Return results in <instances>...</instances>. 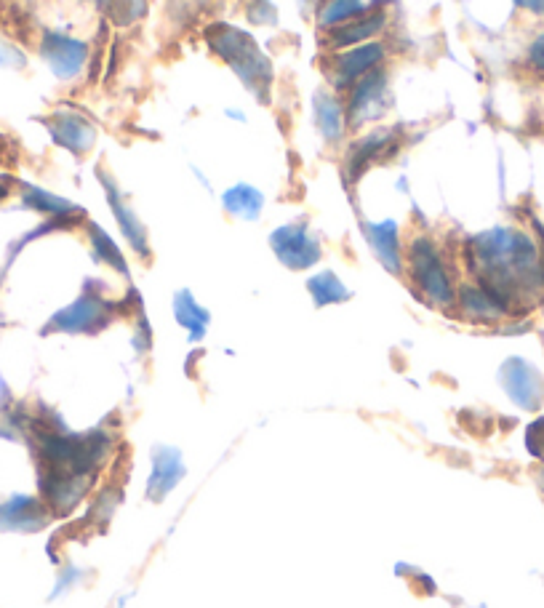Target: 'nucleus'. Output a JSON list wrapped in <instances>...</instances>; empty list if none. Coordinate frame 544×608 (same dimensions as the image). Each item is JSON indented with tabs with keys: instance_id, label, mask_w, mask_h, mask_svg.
I'll return each instance as SVG.
<instances>
[{
	"instance_id": "obj_1",
	"label": "nucleus",
	"mask_w": 544,
	"mask_h": 608,
	"mask_svg": "<svg viewBox=\"0 0 544 608\" xmlns=\"http://www.w3.org/2000/svg\"><path fill=\"white\" fill-rule=\"evenodd\" d=\"M467 270L475 283L502 299L510 312L526 296L544 291V254L536 240L515 227H491L464 243Z\"/></svg>"
},
{
	"instance_id": "obj_2",
	"label": "nucleus",
	"mask_w": 544,
	"mask_h": 608,
	"mask_svg": "<svg viewBox=\"0 0 544 608\" xmlns=\"http://www.w3.org/2000/svg\"><path fill=\"white\" fill-rule=\"evenodd\" d=\"M206 43L211 54L219 56L227 67L240 78L243 88L259 104L270 102V88L275 80L270 56L264 54L254 35L240 30L235 24L214 22L206 27Z\"/></svg>"
},
{
	"instance_id": "obj_3",
	"label": "nucleus",
	"mask_w": 544,
	"mask_h": 608,
	"mask_svg": "<svg viewBox=\"0 0 544 608\" xmlns=\"http://www.w3.org/2000/svg\"><path fill=\"white\" fill-rule=\"evenodd\" d=\"M403 272H408L416 291L432 307L451 310L456 304V283L451 278V270H448L446 256L432 238L414 235L406 254H403Z\"/></svg>"
},
{
	"instance_id": "obj_4",
	"label": "nucleus",
	"mask_w": 544,
	"mask_h": 608,
	"mask_svg": "<svg viewBox=\"0 0 544 608\" xmlns=\"http://www.w3.org/2000/svg\"><path fill=\"white\" fill-rule=\"evenodd\" d=\"M384 59H387L384 40H371V43H360V46L344 48V51H331L323 64V72L334 91H347L360 78H366L368 72L384 67Z\"/></svg>"
},
{
	"instance_id": "obj_5",
	"label": "nucleus",
	"mask_w": 544,
	"mask_h": 608,
	"mask_svg": "<svg viewBox=\"0 0 544 608\" xmlns=\"http://www.w3.org/2000/svg\"><path fill=\"white\" fill-rule=\"evenodd\" d=\"M390 107V78L387 70L368 72L366 78H360L355 86L347 88V99H344V110H347V128H363L374 123Z\"/></svg>"
},
{
	"instance_id": "obj_6",
	"label": "nucleus",
	"mask_w": 544,
	"mask_h": 608,
	"mask_svg": "<svg viewBox=\"0 0 544 608\" xmlns=\"http://www.w3.org/2000/svg\"><path fill=\"white\" fill-rule=\"evenodd\" d=\"M115 318V304L96 294H83L48 320L46 334H96L110 326Z\"/></svg>"
},
{
	"instance_id": "obj_7",
	"label": "nucleus",
	"mask_w": 544,
	"mask_h": 608,
	"mask_svg": "<svg viewBox=\"0 0 544 608\" xmlns=\"http://www.w3.org/2000/svg\"><path fill=\"white\" fill-rule=\"evenodd\" d=\"M270 246L288 270H310L320 262V254H323L318 235L310 230V224L304 219L280 224L270 235Z\"/></svg>"
},
{
	"instance_id": "obj_8",
	"label": "nucleus",
	"mask_w": 544,
	"mask_h": 608,
	"mask_svg": "<svg viewBox=\"0 0 544 608\" xmlns=\"http://www.w3.org/2000/svg\"><path fill=\"white\" fill-rule=\"evenodd\" d=\"M38 54L56 78L75 80L80 72L86 70L91 51H88L86 40L72 38V35H64V32L46 30L43 32V38H40Z\"/></svg>"
},
{
	"instance_id": "obj_9",
	"label": "nucleus",
	"mask_w": 544,
	"mask_h": 608,
	"mask_svg": "<svg viewBox=\"0 0 544 608\" xmlns=\"http://www.w3.org/2000/svg\"><path fill=\"white\" fill-rule=\"evenodd\" d=\"M395 147H398V131H395V128H371V131H366V134L358 136V139L350 144V150L344 155V174H347L350 182H355V179L366 174L368 168L374 166L376 160L390 155Z\"/></svg>"
},
{
	"instance_id": "obj_10",
	"label": "nucleus",
	"mask_w": 544,
	"mask_h": 608,
	"mask_svg": "<svg viewBox=\"0 0 544 608\" xmlns=\"http://www.w3.org/2000/svg\"><path fill=\"white\" fill-rule=\"evenodd\" d=\"M499 382H502L504 392L510 395L512 403H518L526 411L539 408L544 400V379L528 360L510 358L499 368Z\"/></svg>"
},
{
	"instance_id": "obj_11",
	"label": "nucleus",
	"mask_w": 544,
	"mask_h": 608,
	"mask_svg": "<svg viewBox=\"0 0 544 608\" xmlns=\"http://www.w3.org/2000/svg\"><path fill=\"white\" fill-rule=\"evenodd\" d=\"M96 179L102 184L104 195H107V203H110L112 214H115V222L123 230V238L128 240V246L134 248L139 256H150V243H147V230H144L142 219L136 216V211L128 206L126 195L118 187V182L112 179L104 168H96Z\"/></svg>"
},
{
	"instance_id": "obj_12",
	"label": "nucleus",
	"mask_w": 544,
	"mask_h": 608,
	"mask_svg": "<svg viewBox=\"0 0 544 608\" xmlns=\"http://www.w3.org/2000/svg\"><path fill=\"white\" fill-rule=\"evenodd\" d=\"M387 24H390V14L387 11L368 8V11H363V14L350 19V22H344L342 27L328 30L323 46L331 54V51H344V48L360 46V43H371V40H376L387 30Z\"/></svg>"
},
{
	"instance_id": "obj_13",
	"label": "nucleus",
	"mask_w": 544,
	"mask_h": 608,
	"mask_svg": "<svg viewBox=\"0 0 544 608\" xmlns=\"http://www.w3.org/2000/svg\"><path fill=\"white\" fill-rule=\"evenodd\" d=\"M46 128L51 139H54L62 150L72 152V155H86L94 150L96 144V128L94 123L80 115L78 110H56L51 118L46 120Z\"/></svg>"
},
{
	"instance_id": "obj_14",
	"label": "nucleus",
	"mask_w": 544,
	"mask_h": 608,
	"mask_svg": "<svg viewBox=\"0 0 544 608\" xmlns=\"http://www.w3.org/2000/svg\"><path fill=\"white\" fill-rule=\"evenodd\" d=\"M456 310L462 312L464 320H472V323H499L510 315V307L499 299L496 294H491L488 288H483L480 283H462L456 286Z\"/></svg>"
},
{
	"instance_id": "obj_15",
	"label": "nucleus",
	"mask_w": 544,
	"mask_h": 608,
	"mask_svg": "<svg viewBox=\"0 0 544 608\" xmlns=\"http://www.w3.org/2000/svg\"><path fill=\"white\" fill-rule=\"evenodd\" d=\"M312 120L323 142L339 144L347 134V110L339 91L334 88H318L312 94Z\"/></svg>"
},
{
	"instance_id": "obj_16",
	"label": "nucleus",
	"mask_w": 544,
	"mask_h": 608,
	"mask_svg": "<svg viewBox=\"0 0 544 608\" xmlns=\"http://www.w3.org/2000/svg\"><path fill=\"white\" fill-rule=\"evenodd\" d=\"M48 523L46 502L35 496H11L0 502V531H38Z\"/></svg>"
},
{
	"instance_id": "obj_17",
	"label": "nucleus",
	"mask_w": 544,
	"mask_h": 608,
	"mask_svg": "<svg viewBox=\"0 0 544 608\" xmlns=\"http://www.w3.org/2000/svg\"><path fill=\"white\" fill-rule=\"evenodd\" d=\"M363 235H366L368 246H371L376 259H379L392 275H400V272H403V246H400L398 222H392V219L366 222L363 224Z\"/></svg>"
},
{
	"instance_id": "obj_18",
	"label": "nucleus",
	"mask_w": 544,
	"mask_h": 608,
	"mask_svg": "<svg viewBox=\"0 0 544 608\" xmlns=\"http://www.w3.org/2000/svg\"><path fill=\"white\" fill-rule=\"evenodd\" d=\"M152 464L155 467H152L147 496L150 499H160V496H166L179 483V478L184 475V464L179 451H174V448H158L155 456H152Z\"/></svg>"
},
{
	"instance_id": "obj_19",
	"label": "nucleus",
	"mask_w": 544,
	"mask_h": 608,
	"mask_svg": "<svg viewBox=\"0 0 544 608\" xmlns=\"http://www.w3.org/2000/svg\"><path fill=\"white\" fill-rule=\"evenodd\" d=\"M222 206L230 216H238V219H246V222H254L259 219L264 208V195L262 190H256L254 184H232L222 192Z\"/></svg>"
},
{
	"instance_id": "obj_20",
	"label": "nucleus",
	"mask_w": 544,
	"mask_h": 608,
	"mask_svg": "<svg viewBox=\"0 0 544 608\" xmlns=\"http://www.w3.org/2000/svg\"><path fill=\"white\" fill-rule=\"evenodd\" d=\"M22 203L32 211H38V214L51 216V219H72V216L83 214L75 203L59 198L54 192L40 190V187H24Z\"/></svg>"
},
{
	"instance_id": "obj_21",
	"label": "nucleus",
	"mask_w": 544,
	"mask_h": 608,
	"mask_svg": "<svg viewBox=\"0 0 544 608\" xmlns=\"http://www.w3.org/2000/svg\"><path fill=\"white\" fill-rule=\"evenodd\" d=\"M174 315H176V323L182 328H187L190 342H200V339H203L211 315H208V310H203V307L195 302V296H192L190 291H179V294L174 296Z\"/></svg>"
},
{
	"instance_id": "obj_22",
	"label": "nucleus",
	"mask_w": 544,
	"mask_h": 608,
	"mask_svg": "<svg viewBox=\"0 0 544 608\" xmlns=\"http://www.w3.org/2000/svg\"><path fill=\"white\" fill-rule=\"evenodd\" d=\"M307 291H310L315 307H328V304H342L350 299V288L344 286L339 275L331 270H323L307 280Z\"/></svg>"
},
{
	"instance_id": "obj_23",
	"label": "nucleus",
	"mask_w": 544,
	"mask_h": 608,
	"mask_svg": "<svg viewBox=\"0 0 544 608\" xmlns=\"http://www.w3.org/2000/svg\"><path fill=\"white\" fill-rule=\"evenodd\" d=\"M363 11H368L363 0H326L318 11V27L323 32L334 30V27H342L344 22L360 16Z\"/></svg>"
},
{
	"instance_id": "obj_24",
	"label": "nucleus",
	"mask_w": 544,
	"mask_h": 608,
	"mask_svg": "<svg viewBox=\"0 0 544 608\" xmlns=\"http://www.w3.org/2000/svg\"><path fill=\"white\" fill-rule=\"evenodd\" d=\"M88 235H91V246H94L96 256H99L104 264H110L112 270H118L126 275L128 264H126V259H123V254H120V248L115 246V240H112L110 235H107V232H104L102 227L94 222L88 224Z\"/></svg>"
},
{
	"instance_id": "obj_25",
	"label": "nucleus",
	"mask_w": 544,
	"mask_h": 608,
	"mask_svg": "<svg viewBox=\"0 0 544 608\" xmlns=\"http://www.w3.org/2000/svg\"><path fill=\"white\" fill-rule=\"evenodd\" d=\"M147 8H150V0H112L107 11H110L112 22L120 27H131V24L142 22Z\"/></svg>"
},
{
	"instance_id": "obj_26",
	"label": "nucleus",
	"mask_w": 544,
	"mask_h": 608,
	"mask_svg": "<svg viewBox=\"0 0 544 608\" xmlns=\"http://www.w3.org/2000/svg\"><path fill=\"white\" fill-rule=\"evenodd\" d=\"M248 19L254 24H278V8L272 6L270 0H251Z\"/></svg>"
},
{
	"instance_id": "obj_27",
	"label": "nucleus",
	"mask_w": 544,
	"mask_h": 608,
	"mask_svg": "<svg viewBox=\"0 0 544 608\" xmlns=\"http://www.w3.org/2000/svg\"><path fill=\"white\" fill-rule=\"evenodd\" d=\"M526 446L536 459H544V416H539L536 422L528 424Z\"/></svg>"
},
{
	"instance_id": "obj_28",
	"label": "nucleus",
	"mask_w": 544,
	"mask_h": 608,
	"mask_svg": "<svg viewBox=\"0 0 544 608\" xmlns=\"http://www.w3.org/2000/svg\"><path fill=\"white\" fill-rule=\"evenodd\" d=\"M24 54L16 46H11L8 40L0 38V67H8V70H19L24 67Z\"/></svg>"
},
{
	"instance_id": "obj_29",
	"label": "nucleus",
	"mask_w": 544,
	"mask_h": 608,
	"mask_svg": "<svg viewBox=\"0 0 544 608\" xmlns=\"http://www.w3.org/2000/svg\"><path fill=\"white\" fill-rule=\"evenodd\" d=\"M528 64L544 75V35H539V38L528 46Z\"/></svg>"
},
{
	"instance_id": "obj_30",
	"label": "nucleus",
	"mask_w": 544,
	"mask_h": 608,
	"mask_svg": "<svg viewBox=\"0 0 544 608\" xmlns=\"http://www.w3.org/2000/svg\"><path fill=\"white\" fill-rule=\"evenodd\" d=\"M515 6L523 8V11H528V14L542 16L544 19V0H515Z\"/></svg>"
},
{
	"instance_id": "obj_31",
	"label": "nucleus",
	"mask_w": 544,
	"mask_h": 608,
	"mask_svg": "<svg viewBox=\"0 0 544 608\" xmlns=\"http://www.w3.org/2000/svg\"><path fill=\"white\" fill-rule=\"evenodd\" d=\"M94 3H96V6H102V8H110L112 0H94Z\"/></svg>"
},
{
	"instance_id": "obj_32",
	"label": "nucleus",
	"mask_w": 544,
	"mask_h": 608,
	"mask_svg": "<svg viewBox=\"0 0 544 608\" xmlns=\"http://www.w3.org/2000/svg\"><path fill=\"white\" fill-rule=\"evenodd\" d=\"M6 195H8V187H6V184H0V200L6 198Z\"/></svg>"
},
{
	"instance_id": "obj_33",
	"label": "nucleus",
	"mask_w": 544,
	"mask_h": 608,
	"mask_svg": "<svg viewBox=\"0 0 544 608\" xmlns=\"http://www.w3.org/2000/svg\"><path fill=\"white\" fill-rule=\"evenodd\" d=\"M539 486L544 488V467H542V472H539Z\"/></svg>"
},
{
	"instance_id": "obj_34",
	"label": "nucleus",
	"mask_w": 544,
	"mask_h": 608,
	"mask_svg": "<svg viewBox=\"0 0 544 608\" xmlns=\"http://www.w3.org/2000/svg\"><path fill=\"white\" fill-rule=\"evenodd\" d=\"M304 3H307V0H304Z\"/></svg>"
}]
</instances>
